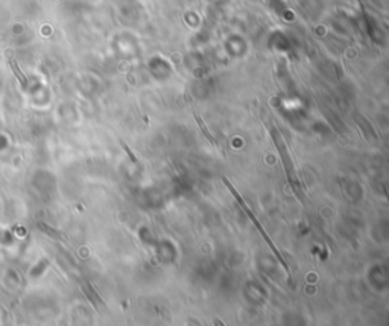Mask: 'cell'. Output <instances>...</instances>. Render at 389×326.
Returning a JSON list of instances; mask_svg holds the SVG:
<instances>
[{
  "mask_svg": "<svg viewBox=\"0 0 389 326\" xmlns=\"http://www.w3.org/2000/svg\"><path fill=\"white\" fill-rule=\"evenodd\" d=\"M222 181H224V184H225V185H227V188H228V190H229V191H231V195L234 196V197H236V200H237V202H239V205H240V208H242V209H243V213H245V214H246V216H248V219H250V220H251V222H253V225H254V226H256V228L259 229V232H260V234H261V237H263V240H264V241H266V243H268V246H269V247H271V251H272V252H274V255H275V258H277V260L280 261V264H281V265H283V267H285V270H286V272H288V273H289V267H288V264H286V261H285V258H283V257H281V254H280V252H278V249H277V247H275V244H274V243H272V240H271V237H269V235H268V232H266V231H264V228H263V226H261V223H260V222H259V219H257V217H256V216H254V213H253V211H251V209H250V208H248V205H246V203H245V200H243V197H242V196H240V195H239V193H237V190H236V188H234V187H233V185H231V182H229V181H228L227 178H224V179H222Z\"/></svg>",
  "mask_w": 389,
  "mask_h": 326,
  "instance_id": "cell-1",
  "label": "cell"
},
{
  "mask_svg": "<svg viewBox=\"0 0 389 326\" xmlns=\"http://www.w3.org/2000/svg\"><path fill=\"white\" fill-rule=\"evenodd\" d=\"M9 65H11V68H12V71H14V74H15V78L22 82V85L25 87L26 85V78H25V74L22 73V70H20V67L17 64V61L15 60H9Z\"/></svg>",
  "mask_w": 389,
  "mask_h": 326,
  "instance_id": "cell-2",
  "label": "cell"
},
{
  "mask_svg": "<svg viewBox=\"0 0 389 326\" xmlns=\"http://www.w3.org/2000/svg\"><path fill=\"white\" fill-rule=\"evenodd\" d=\"M193 117H194V120L198 122V125H199V128H201V130H202V133H204V135H205V137L208 138V141H210V143H213V144H215L216 141H215V138H213L211 132H210V130H208V128L205 126L204 120H202V119H201V117H199L198 114H194V112H193Z\"/></svg>",
  "mask_w": 389,
  "mask_h": 326,
  "instance_id": "cell-3",
  "label": "cell"
},
{
  "mask_svg": "<svg viewBox=\"0 0 389 326\" xmlns=\"http://www.w3.org/2000/svg\"><path fill=\"white\" fill-rule=\"evenodd\" d=\"M120 144H122V147H123V149H125V152H127V154H128V157H130V160H131V161H132V163H134V164H137V163H138V160H137V157H135V155H134V154H132V150H131L130 147H128V144H127V143H123V141H120Z\"/></svg>",
  "mask_w": 389,
  "mask_h": 326,
  "instance_id": "cell-4",
  "label": "cell"
},
{
  "mask_svg": "<svg viewBox=\"0 0 389 326\" xmlns=\"http://www.w3.org/2000/svg\"><path fill=\"white\" fill-rule=\"evenodd\" d=\"M38 226H40V229H41V231H44V232H47V234H50V235H52V237H60V232H57V231H55V229L47 228V226H46V225H43V223H40V225H38Z\"/></svg>",
  "mask_w": 389,
  "mask_h": 326,
  "instance_id": "cell-5",
  "label": "cell"
}]
</instances>
